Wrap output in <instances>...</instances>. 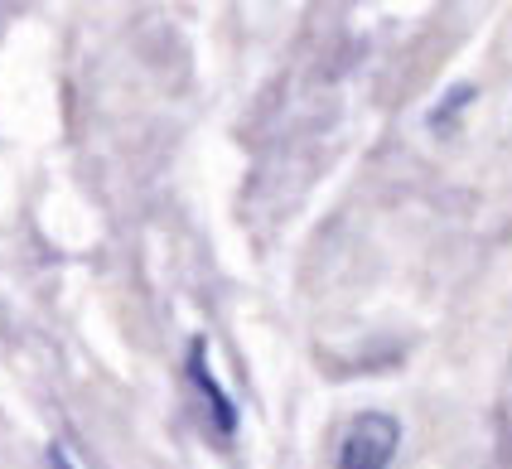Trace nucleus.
Wrapping results in <instances>:
<instances>
[{
	"label": "nucleus",
	"instance_id": "2",
	"mask_svg": "<svg viewBox=\"0 0 512 469\" xmlns=\"http://www.w3.org/2000/svg\"><path fill=\"white\" fill-rule=\"evenodd\" d=\"M401 450V421L392 411H358L339 436L334 469H392Z\"/></svg>",
	"mask_w": 512,
	"mask_h": 469
},
{
	"label": "nucleus",
	"instance_id": "4",
	"mask_svg": "<svg viewBox=\"0 0 512 469\" xmlns=\"http://www.w3.org/2000/svg\"><path fill=\"white\" fill-rule=\"evenodd\" d=\"M44 469H78L73 465V460H68V450H63V445H49V450H44Z\"/></svg>",
	"mask_w": 512,
	"mask_h": 469
},
{
	"label": "nucleus",
	"instance_id": "3",
	"mask_svg": "<svg viewBox=\"0 0 512 469\" xmlns=\"http://www.w3.org/2000/svg\"><path fill=\"white\" fill-rule=\"evenodd\" d=\"M469 97H474V88H469V83H464V88H450V92H445V107H440V112H430V121H435V126H445V117H450V112H459Z\"/></svg>",
	"mask_w": 512,
	"mask_h": 469
},
{
	"label": "nucleus",
	"instance_id": "1",
	"mask_svg": "<svg viewBox=\"0 0 512 469\" xmlns=\"http://www.w3.org/2000/svg\"><path fill=\"white\" fill-rule=\"evenodd\" d=\"M184 382H189V397H194V411H199V421L208 426V436L218 440V445H232L242 416H237V402H232V392L223 387V378L213 373V353H208L203 334H194L189 349H184Z\"/></svg>",
	"mask_w": 512,
	"mask_h": 469
}]
</instances>
